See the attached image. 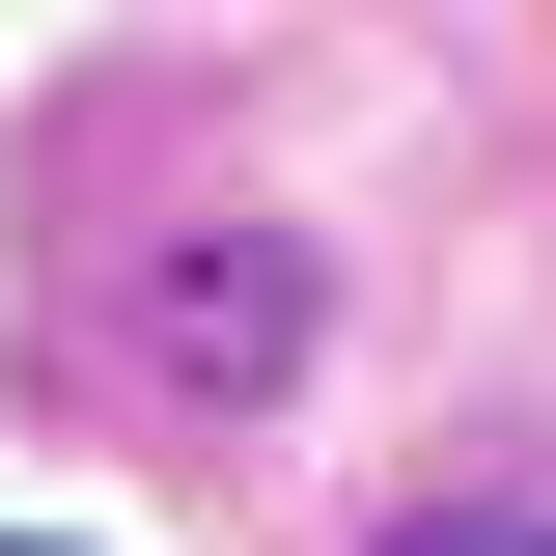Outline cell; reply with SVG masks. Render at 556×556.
Here are the masks:
<instances>
[{
  "instance_id": "1",
  "label": "cell",
  "mask_w": 556,
  "mask_h": 556,
  "mask_svg": "<svg viewBox=\"0 0 556 556\" xmlns=\"http://www.w3.org/2000/svg\"><path fill=\"white\" fill-rule=\"evenodd\" d=\"M390 556H556V529H390Z\"/></svg>"
}]
</instances>
